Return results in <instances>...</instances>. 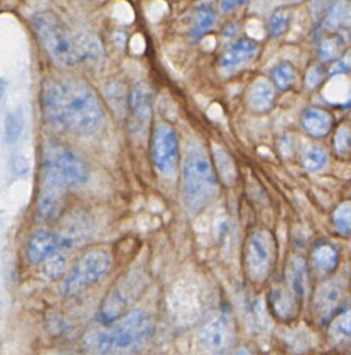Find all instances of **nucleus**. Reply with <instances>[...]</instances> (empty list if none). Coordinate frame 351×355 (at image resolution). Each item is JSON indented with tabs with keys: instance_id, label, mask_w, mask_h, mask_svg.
<instances>
[{
	"instance_id": "nucleus-1",
	"label": "nucleus",
	"mask_w": 351,
	"mask_h": 355,
	"mask_svg": "<svg viewBox=\"0 0 351 355\" xmlns=\"http://www.w3.org/2000/svg\"><path fill=\"white\" fill-rule=\"evenodd\" d=\"M42 108L49 122L76 136L94 135L101 128L104 116L93 90L68 78L50 79L44 83Z\"/></svg>"
},
{
	"instance_id": "nucleus-2",
	"label": "nucleus",
	"mask_w": 351,
	"mask_h": 355,
	"mask_svg": "<svg viewBox=\"0 0 351 355\" xmlns=\"http://www.w3.org/2000/svg\"><path fill=\"white\" fill-rule=\"evenodd\" d=\"M153 333L150 318L135 309L105 330H94L86 336V344L99 354L128 352L142 345Z\"/></svg>"
},
{
	"instance_id": "nucleus-3",
	"label": "nucleus",
	"mask_w": 351,
	"mask_h": 355,
	"mask_svg": "<svg viewBox=\"0 0 351 355\" xmlns=\"http://www.w3.org/2000/svg\"><path fill=\"white\" fill-rule=\"evenodd\" d=\"M183 198L193 212L203 209L214 197L216 179L205 151L197 144H189L182 164Z\"/></svg>"
},
{
	"instance_id": "nucleus-4",
	"label": "nucleus",
	"mask_w": 351,
	"mask_h": 355,
	"mask_svg": "<svg viewBox=\"0 0 351 355\" xmlns=\"http://www.w3.org/2000/svg\"><path fill=\"white\" fill-rule=\"evenodd\" d=\"M33 29L49 55L64 67H72L80 60V46L64 24L51 12H37L32 18Z\"/></svg>"
},
{
	"instance_id": "nucleus-5",
	"label": "nucleus",
	"mask_w": 351,
	"mask_h": 355,
	"mask_svg": "<svg viewBox=\"0 0 351 355\" xmlns=\"http://www.w3.org/2000/svg\"><path fill=\"white\" fill-rule=\"evenodd\" d=\"M44 178L61 184L65 189L78 187L89 179L86 162L69 147L50 143L43 151Z\"/></svg>"
},
{
	"instance_id": "nucleus-6",
	"label": "nucleus",
	"mask_w": 351,
	"mask_h": 355,
	"mask_svg": "<svg viewBox=\"0 0 351 355\" xmlns=\"http://www.w3.org/2000/svg\"><path fill=\"white\" fill-rule=\"evenodd\" d=\"M111 263L105 250L90 248L85 251L72 265L68 276L62 282L61 291L64 295H74L79 290L99 282Z\"/></svg>"
},
{
	"instance_id": "nucleus-7",
	"label": "nucleus",
	"mask_w": 351,
	"mask_h": 355,
	"mask_svg": "<svg viewBox=\"0 0 351 355\" xmlns=\"http://www.w3.org/2000/svg\"><path fill=\"white\" fill-rule=\"evenodd\" d=\"M179 158V143L175 129L168 123H160L151 137V161L154 169L164 178L175 175Z\"/></svg>"
},
{
	"instance_id": "nucleus-8",
	"label": "nucleus",
	"mask_w": 351,
	"mask_h": 355,
	"mask_svg": "<svg viewBox=\"0 0 351 355\" xmlns=\"http://www.w3.org/2000/svg\"><path fill=\"white\" fill-rule=\"evenodd\" d=\"M233 340V329L228 316L219 315L200 330V343L211 355L223 354Z\"/></svg>"
},
{
	"instance_id": "nucleus-9",
	"label": "nucleus",
	"mask_w": 351,
	"mask_h": 355,
	"mask_svg": "<svg viewBox=\"0 0 351 355\" xmlns=\"http://www.w3.org/2000/svg\"><path fill=\"white\" fill-rule=\"evenodd\" d=\"M273 257L272 236L259 230L252 233L247 244V265L255 277H264L269 269Z\"/></svg>"
},
{
	"instance_id": "nucleus-10",
	"label": "nucleus",
	"mask_w": 351,
	"mask_h": 355,
	"mask_svg": "<svg viewBox=\"0 0 351 355\" xmlns=\"http://www.w3.org/2000/svg\"><path fill=\"white\" fill-rule=\"evenodd\" d=\"M129 110L133 128L143 129L147 126L153 111V96L144 82H137L129 94Z\"/></svg>"
},
{
	"instance_id": "nucleus-11",
	"label": "nucleus",
	"mask_w": 351,
	"mask_h": 355,
	"mask_svg": "<svg viewBox=\"0 0 351 355\" xmlns=\"http://www.w3.org/2000/svg\"><path fill=\"white\" fill-rule=\"evenodd\" d=\"M58 247L60 244L57 234L50 230H37L28 241L26 255L32 263H39L55 252Z\"/></svg>"
},
{
	"instance_id": "nucleus-12",
	"label": "nucleus",
	"mask_w": 351,
	"mask_h": 355,
	"mask_svg": "<svg viewBox=\"0 0 351 355\" xmlns=\"http://www.w3.org/2000/svg\"><path fill=\"white\" fill-rule=\"evenodd\" d=\"M258 51V43L250 37L237 39L221 57L219 65L222 68L230 69L236 68L240 64H244L255 57Z\"/></svg>"
},
{
	"instance_id": "nucleus-13",
	"label": "nucleus",
	"mask_w": 351,
	"mask_h": 355,
	"mask_svg": "<svg viewBox=\"0 0 351 355\" xmlns=\"http://www.w3.org/2000/svg\"><path fill=\"white\" fill-rule=\"evenodd\" d=\"M65 190L67 189L62 187L61 184L44 178L40 189V194H39V204H37L39 214L43 218H51L58 214L62 205Z\"/></svg>"
},
{
	"instance_id": "nucleus-14",
	"label": "nucleus",
	"mask_w": 351,
	"mask_h": 355,
	"mask_svg": "<svg viewBox=\"0 0 351 355\" xmlns=\"http://www.w3.org/2000/svg\"><path fill=\"white\" fill-rule=\"evenodd\" d=\"M90 225L83 215H72L62 225L61 232L57 234L60 247L71 248L78 245L89 234Z\"/></svg>"
},
{
	"instance_id": "nucleus-15",
	"label": "nucleus",
	"mask_w": 351,
	"mask_h": 355,
	"mask_svg": "<svg viewBox=\"0 0 351 355\" xmlns=\"http://www.w3.org/2000/svg\"><path fill=\"white\" fill-rule=\"evenodd\" d=\"M341 298H343V288L337 282L323 283L319 287L315 298L316 313L322 319H326L340 305Z\"/></svg>"
},
{
	"instance_id": "nucleus-16",
	"label": "nucleus",
	"mask_w": 351,
	"mask_h": 355,
	"mask_svg": "<svg viewBox=\"0 0 351 355\" xmlns=\"http://www.w3.org/2000/svg\"><path fill=\"white\" fill-rule=\"evenodd\" d=\"M332 115L322 108H307L301 115V125L309 135L322 137L329 133L332 128Z\"/></svg>"
},
{
	"instance_id": "nucleus-17",
	"label": "nucleus",
	"mask_w": 351,
	"mask_h": 355,
	"mask_svg": "<svg viewBox=\"0 0 351 355\" xmlns=\"http://www.w3.org/2000/svg\"><path fill=\"white\" fill-rule=\"evenodd\" d=\"M275 98L273 86L266 79H258L250 89L248 105L254 111H266L271 108Z\"/></svg>"
},
{
	"instance_id": "nucleus-18",
	"label": "nucleus",
	"mask_w": 351,
	"mask_h": 355,
	"mask_svg": "<svg viewBox=\"0 0 351 355\" xmlns=\"http://www.w3.org/2000/svg\"><path fill=\"white\" fill-rule=\"evenodd\" d=\"M214 24H215L214 6L209 1L200 3L194 10L193 24H191V35L194 37H201L212 28Z\"/></svg>"
},
{
	"instance_id": "nucleus-19",
	"label": "nucleus",
	"mask_w": 351,
	"mask_h": 355,
	"mask_svg": "<svg viewBox=\"0 0 351 355\" xmlns=\"http://www.w3.org/2000/svg\"><path fill=\"white\" fill-rule=\"evenodd\" d=\"M286 279L296 295H304L307 288V270L301 258L294 257L289 261L286 269Z\"/></svg>"
},
{
	"instance_id": "nucleus-20",
	"label": "nucleus",
	"mask_w": 351,
	"mask_h": 355,
	"mask_svg": "<svg viewBox=\"0 0 351 355\" xmlns=\"http://www.w3.org/2000/svg\"><path fill=\"white\" fill-rule=\"evenodd\" d=\"M327 164V154L322 146L309 144L302 154V165L309 172H318Z\"/></svg>"
},
{
	"instance_id": "nucleus-21",
	"label": "nucleus",
	"mask_w": 351,
	"mask_h": 355,
	"mask_svg": "<svg viewBox=\"0 0 351 355\" xmlns=\"http://www.w3.org/2000/svg\"><path fill=\"white\" fill-rule=\"evenodd\" d=\"M296 75H297V71L290 61H282L276 64L271 71L273 83L282 90L289 89L294 83Z\"/></svg>"
},
{
	"instance_id": "nucleus-22",
	"label": "nucleus",
	"mask_w": 351,
	"mask_h": 355,
	"mask_svg": "<svg viewBox=\"0 0 351 355\" xmlns=\"http://www.w3.org/2000/svg\"><path fill=\"white\" fill-rule=\"evenodd\" d=\"M329 334L336 343L351 338V309L344 311L332 322Z\"/></svg>"
},
{
	"instance_id": "nucleus-23",
	"label": "nucleus",
	"mask_w": 351,
	"mask_h": 355,
	"mask_svg": "<svg viewBox=\"0 0 351 355\" xmlns=\"http://www.w3.org/2000/svg\"><path fill=\"white\" fill-rule=\"evenodd\" d=\"M314 262L318 269L323 272H330L337 263V252L329 244H320L314 251Z\"/></svg>"
},
{
	"instance_id": "nucleus-24",
	"label": "nucleus",
	"mask_w": 351,
	"mask_h": 355,
	"mask_svg": "<svg viewBox=\"0 0 351 355\" xmlns=\"http://www.w3.org/2000/svg\"><path fill=\"white\" fill-rule=\"evenodd\" d=\"M24 129V118L21 110H15L7 114L4 121V136L8 143H15Z\"/></svg>"
},
{
	"instance_id": "nucleus-25",
	"label": "nucleus",
	"mask_w": 351,
	"mask_h": 355,
	"mask_svg": "<svg viewBox=\"0 0 351 355\" xmlns=\"http://www.w3.org/2000/svg\"><path fill=\"white\" fill-rule=\"evenodd\" d=\"M290 18H291V14L289 12V10L286 8H280V10H276L269 21H268V31H269V35L271 36H279L284 32V29L287 28L289 22H290Z\"/></svg>"
},
{
	"instance_id": "nucleus-26",
	"label": "nucleus",
	"mask_w": 351,
	"mask_h": 355,
	"mask_svg": "<svg viewBox=\"0 0 351 355\" xmlns=\"http://www.w3.org/2000/svg\"><path fill=\"white\" fill-rule=\"evenodd\" d=\"M43 262V273L50 279H57L65 272V259L58 251L53 252Z\"/></svg>"
},
{
	"instance_id": "nucleus-27",
	"label": "nucleus",
	"mask_w": 351,
	"mask_h": 355,
	"mask_svg": "<svg viewBox=\"0 0 351 355\" xmlns=\"http://www.w3.org/2000/svg\"><path fill=\"white\" fill-rule=\"evenodd\" d=\"M333 222L341 233H351V204H341L333 214Z\"/></svg>"
},
{
	"instance_id": "nucleus-28",
	"label": "nucleus",
	"mask_w": 351,
	"mask_h": 355,
	"mask_svg": "<svg viewBox=\"0 0 351 355\" xmlns=\"http://www.w3.org/2000/svg\"><path fill=\"white\" fill-rule=\"evenodd\" d=\"M214 155H215L216 165H218L221 176L225 180L232 182L233 178H234V169H233V164H232L230 157L222 148H215L214 150Z\"/></svg>"
},
{
	"instance_id": "nucleus-29",
	"label": "nucleus",
	"mask_w": 351,
	"mask_h": 355,
	"mask_svg": "<svg viewBox=\"0 0 351 355\" xmlns=\"http://www.w3.org/2000/svg\"><path fill=\"white\" fill-rule=\"evenodd\" d=\"M334 146L340 153L348 151L351 148V129L345 126L340 128L334 136Z\"/></svg>"
},
{
	"instance_id": "nucleus-30",
	"label": "nucleus",
	"mask_w": 351,
	"mask_h": 355,
	"mask_svg": "<svg viewBox=\"0 0 351 355\" xmlns=\"http://www.w3.org/2000/svg\"><path fill=\"white\" fill-rule=\"evenodd\" d=\"M273 306L275 309L279 312V313H283V315H287L293 308H291V301L290 298L287 297L286 293H283L282 290H276L273 293Z\"/></svg>"
},
{
	"instance_id": "nucleus-31",
	"label": "nucleus",
	"mask_w": 351,
	"mask_h": 355,
	"mask_svg": "<svg viewBox=\"0 0 351 355\" xmlns=\"http://www.w3.org/2000/svg\"><path fill=\"white\" fill-rule=\"evenodd\" d=\"M340 47V43L339 40H336V37H332V39H327L325 40L322 44H320V49H319V55L322 58H332L337 50Z\"/></svg>"
},
{
	"instance_id": "nucleus-32",
	"label": "nucleus",
	"mask_w": 351,
	"mask_h": 355,
	"mask_svg": "<svg viewBox=\"0 0 351 355\" xmlns=\"http://www.w3.org/2000/svg\"><path fill=\"white\" fill-rule=\"evenodd\" d=\"M344 15H345V6H344L343 1L337 0V1L332 6V8H330L327 21H329V24H332V25H337V24L344 18Z\"/></svg>"
},
{
	"instance_id": "nucleus-33",
	"label": "nucleus",
	"mask_w": 351,
	"mask_h": 355,
	"mask_svg": "<svg viewBox=\"0 0 351 355\" xmlns=\"http://www.w3.org/2000/svg\"><path fill=\"white\" fill-rule=\"evenodd\" d=\"M322 78H323V69H322V67H319V65L312 67V68L308 71V73H307V85H308V87L316 86V85L322 80Z\"/></svg>"
},
{
	"instance_id": "nucleus-34",
	"label": "nucleus",
	"mask_w": 351,
	"mask_h": 355,
	"mask_svg": "<svg viewBox=\"0 0 351 355\" xmlns=\"http://www.w3.org/2000/svg\"><path fill=\"white\" fill-rule=\"evenodd\" d=\"M248 0H219V7L222 11H232L237 7H241Z\"/></svg>"
},
{
	"instance_id": "nucleus-35",
	"label": "nucleus",
	"mask_w": 351,
	"mask_h": 355,
	"mask_svg": "<svg viewBox=\"0 0 351 355\" xmlns=\"http://www.w3.org/2000/svg\"><path fill=\"white\" fill-rule=\"evenodd\" d=\"M3 92H4V86L0 83V100H1V97H3Z\"/></svg>"
}]
</instances>
